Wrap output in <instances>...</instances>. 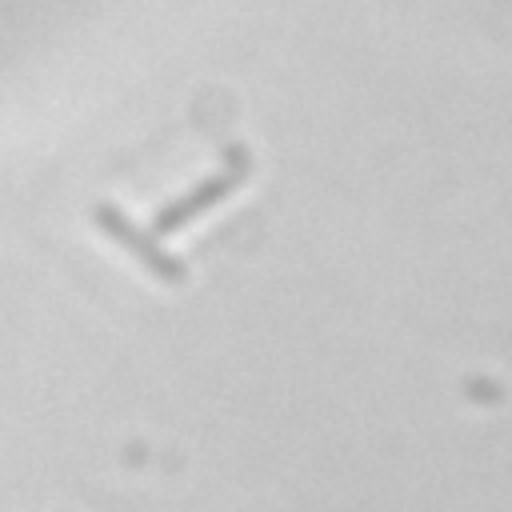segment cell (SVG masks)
Listing matches in <instances>:
<instances>
[{
	"label": "cell",
	"instance_id": "obj_1",
	"mask_svg": "<svg viewBox=\"0 0 512 512\" xmlns=\"http://www.w3.org/2000/svg\"><path fill=\"white\" fill-rule=\"evenodd\" d=\"M252 172V156H248V148L244 144H232V148H224V164L212 172V176H204L192 192H184V196H176V200H168L164 208H156V216H152V232L156 236H172V232H180L184 224H192L200 212H208L212 204H220L244 176Z\"/></svg>",
	"mask_w": 512,
	"mask_h": 512
},
{
	"label": "cell",
	"instance_id": "obj_2",
	"mask_svg": "<svg viewBox=\"0 0 512 512\" xmlns=\"http://www.w3.org/2000/svg\"><path fill=\"white\" fill-rule=\"evenodd\" d=\"M92 224H96L104 236H112L120 248H128V256H136V260H140L152 276H160L164 284H184V280H188V264H184L180 256H172V252L160 244V236H156L152 228L136 224L120 204H112V200L92 204Z\"/></svg>",
	"mask_w": 512,
	"mask_h": 512
},
{
	"label": "cell",
	"instance_id": "obj_3",
	"mask_svg": "<svg viewBox=\"0 0 512 512\" xmlns=\"http://www.w3.org/2000/svg\"><path fill=\"white\" fill-rule=\"evenodd\" d=\"M468 396H476V400H496L500 388H488V380H468Z\"/></svg>",
	"mask_w": 512,
	"mask_h": 512
}]
</instances>
